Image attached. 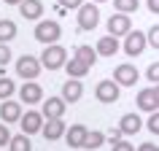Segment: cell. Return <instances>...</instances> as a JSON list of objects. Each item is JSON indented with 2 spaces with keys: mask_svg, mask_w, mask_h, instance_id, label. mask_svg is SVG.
Here are the masks:
<instances>
[{
  "mask_svg": "<svg viewBox=\"0 0 159 151\" xmlns=\"http://www.w3.org/2000/svg\"><path fill=\"white\" fill-rule=\"evenodd\" d=\"M59 38H62V27H59V22L41 19V22L35 25V41H38V43L49 46V43H57Z\"/></svg>",
  "mask_w": 159,
  "mask_h": 151,
  "instance_id": "1",
  "label": "cell"
},
{
  "mask_svg": "<svg viewBox=\"0 0 159 151\" xmlns=\"http://www.w3.org/2000/svg\"><path fill=\"white\" fill-rule=\"evenodd\" d=\"M43 70V62L41 57H33V54H25V57L16 59V76L25 78V81H35Z\"/></svg>",
  "mask_w": 159,
  "mask_h": 151,
  "instance_id": "2",
  "label": "cell"
},
{
  "mask_svg": "<svg viewBox=\"0 0 159 151\" xmlns=\"http://www.w3.org/2000/svg\"><path fill=\"white\" fill-rule=\"evenodd\" d=\"M41 62L43 67H49V70H59V67L67 65V51L65 46H57V43H49L41 54Z\"/></svg>",
  "mask_w": 159,
  "mask_h": 151,
  "instance_id": "3",
  "label": "cell"
},
{
  "mask_svg": "<svg viewBox=\"0 0 159 151\" xmlns=\"http://www.w3.org/2000/svg\"><path fill=\"white\" fill-rule=\"evenodd\" d=\"M119 94H121V84H119L116 78H102L100 84H97V89H94V97L100 103H105V105L116 103Z\"/></svg>",
  "mask_w": 159,
  "mask_h": 151,
  "instance_id": "4",
  "label": "cell"
},
{
  "mask_svg": "<svg viewBox=\"0 0 159 151\" xmlns=\"http://www.w3.org/2000/svg\"><path fill=\"white\" fill-rule=\"evenodd\" d=\"M97 25H100V8H97V3H84L78 8V30L89 33Z\"/></svg>",
  "mask_w": 159,
  "mask_h": 151,
  "instance_id": "5",
  "label": "cell"
},
{
  "mask_svg": "<svg viewBox=\"0 0 159 151\" xmlns=\"http://www.w3.org/2000/svg\"><path fill=\"white\" fill-rule=\"evenodd\" d=\"M146 46H148V35L140 33V30H129V33L124 35V43H121V49H124L129 57L143 54V51H146Z\"/></svg>",
  "mask_w": 159,
  "mask_h": 151,
  "instance_id": "6",
  "label": "cell"
},
{
  "mask_svg": "<svg viewBox=\"0 0 159 151\" xmlns=\"http://www.w3.org/2000/svg\"><path fill=\"white\" fill-rule=\"evenodd\" d=\"M19 100L25 103V105H38V103H43V86L35 84V81H25V84L19 86Z\"/></svg>",
  "mask_w": 159,
  "mask_h": 151,
  "instance_id": "7",
  "label": "cell"
},
{
  "mask_svg": "<svg viewBox=\"0 0 159 151\" xmlns=\"http://www.w3.org/2000/svg\"><path fill=\"white\" fill-rule=\"evenodd\" d=\"M132 30V19H129V14H111L108 19V33L111 35H116V38H124L127 33Z\"/></svg>",
  "mask_w": 159,
  "mask_h": 151,
  "instance_id": "8",
  "label": "cell"
},
{
  "mask_svg": "<svg viewBox=\"0 0 159 151\" xmlns=\"http://www.w3.org/2000/svg\"><path fill=\"white\" fill-rule=\"evenodd\" d=\"M43 111H27V113H22V132H27V135H35V132H41L43 130Z\"/></svg>",
  "mask_w": 159,
  "mask_h": 151,
  "instance_id": "9",
  "label": "cell"
},
{
  "mask_svg": "<svg viewBox=\"0 0 159 151\" xmlns=\"http://www.w3.org/2000/svg\"><path fill=\"white\" fill-rule=\"evenodd\" d=\"M65 132H67V127H65V121H62V116L46 119V121H43V130H41V135L46 140H59V138H65Z\"/></svg>",
  "mask_w": 159,
  "mask_h": 151,
  "instance_id": "10",
  "label": "cell"
},
{
  "mask_svg": "<svg viewBox=\"0 0 159 151\" xmlns=\"http://www.w3.org/2000/svg\"><path fill=\"white\" fill-rule=\"evenodd\" d=\"M62 97H65L70 105L81 100V97H84V84H81V78H70V76H67V81L62 84Z\"/></svg>",
  "mask_w": 159,
  "mask_h": 151,
  "instance_id": "11",
  "label": "cell"
},
{
  "mask_svg": "<svg viewBox=\"0 0 159 151\" xmlns=\"http://www.w3.org/2000/svg\"><path fill=\"white\" fill-rule=\"evenodd\" d=\"M86 135H89V130H86L84 124H70V127H67V132H65V140H67L70 149H84Z\"/></svg>",
  "mask_w": 159,
  "mask_h": 151,
  "instance_id": "12",
  "label": "cell"
},
{
  "mask_svg": "<svg viewBox=\"0 0 159 151\" xmlns=\"http://www.w3.org/2000/svg\"><path fill=\"white\" fill-rule=\"evenodd\" d=\"M65 108H67V100L59 94V97H49L43 100V116L46 119H57V116H65Z\"/></svg>",
  "mask_w": 159,
  "mask_h": 151,
  "instance_id": "13",
  "label": "cell"
},
{
  "mask_svg": "<svg viewBox=\"0 0 159 151\" xmlns=\"http://www.w3.org/2000/svg\"><path fill=\"white\" fill-rule=\"evenodd\" d=\"M113 78H116L121 86H135L138 78H140V73H138V67H132V65H119L116 70H113Z\"/></svg>",
  "mask_w": 159,
  "mask_h": 151,
  "instance_id": "14",
  "label": "cell"
},
{
  "mask_svg": "<svg viewBox=\"0 0 159 151\" xmlns=\"http://www.w3.org/2000/svg\"><path fill=\"white\" fill-rule=\"evenodd\" d=\"M19 14H22L25 19H30V22H41L43 3L41 0H22V3H19Z\"/></svg>",
  "mask_w": 159,
  "mask_h": 151,
  "instance_id": "15",
  "label": "cell"
},
{
  "mask_svg": "<svg viewBox=\"0 0 159 151\" xmlns=\"http://www.w3.org/2000/svg\"><path fill=\"white\" fill-rule=\"evenodd\" d=\"M0 119L6 124H14V121H22V105L14 100H3L0 103Z\"/></svg>",
  "mask_w": 159,
  "mask_h": 151,
  "instance_id": "16",
  "label": "cell"
},
{
  "mask_svg": "<svg viewBox=\"0 0 159 151\" xmlns=\"http://www.w3.org/2000/svg\"><path fill=\"white\" fill-rule=\"evenodd\" d=\"M94 49H97V54H100V57H113V54L121 49V43H119L116 35L108 33V35H102L100 41H97V46H94Z\"/></svg>",
  "mask_w": 159,
  "mask_h": 151,
  "instance_id": "17",
  "label": "cell"
},
{
  "mask_svg": "<svg viewBox=\"0 0 159 151\" xmlns=\"http://www.w3.org/2000/svg\"><path fill=\"white\" fill-rule=\"evenodd\" d=\"M138 108L146 111V113L159 111V105H157V89H154V86H151V89H140V92H138Z\"/></svg>",
  "mask_w": 159,
  "mask_h": 151,
  "instance_id": "18",
  "label": "cell"
},
{
  "mask_svg": "<svg viewBox=\"0 0 159 151\" xmlns=\"http://www.w3.org/2000/svg\"><path fill=\"white\" fill-rule=\"evenodd\" d=\"M119 127H121V132H124V135H138L143 130V119L138 116V113H124L121 121H119Z\"/></svg>",
  "mask_w": 159,
  "mask_h": 151,
  "instance_id": "19",
  "label": "cell"
},
{
  "mask_svg": "<svg viewBox=\"0 0 159 151\" xmlns=\"http://www.w3.org/2000/svg\"><path fill=\"white\" fill-rule=\"evenodd\" d=\"M97 49L94 46H75V59L78 62H84V65H89V67H94V62H97Z\"/></svg>",
  "mask_w": 159,
  "mask_h": 151,
  "instance_id": "20",
  "label": "cell"
},
{
  "mask_svg": "<svg viewBox=\"0 0 159 151\" xmlns=\"http://www.w3.org/2000/svg\"><path fill=\"white\" fill-rule=\"evenodd\" d=\"M8 151H33V143H30V135L27 132H19L11 138L8 143Z\"/></svg>",
  "mask_w": 159,
  "mask_h": 151,
  "instance_id": "21",
  "label": "cell"
},
{
  "mask_svg": "<svg viewBox=\"0 0 159 151\" xmlns=\"http://www.w3.org/2000/svg\"><path fill=\"white\" fill-rule=\"evenodd\" d=\"M65 70H67V76H70V78H84L86 73H89V70H92V67L89 65H84V62H78V59H70V62H67L65 65Z\"/></svg>",
  "mask_w": 159,
  "mask_h": 151,
  "instance_id": "22",
  "label": "cell"
},
{
  "mask_svg": "<svg viewBox=\"0 0 159 151\" xmlns=\"http://www.w3.org/2000/svg\"><path fill=\"white\" fill-rule=\"evenodd\" d=\"M16 38V25L11 19H0V43H8Z\"/></svg>",
  "mask_w": 159,
  "mask_h": 151,
  "instance_id": "23",
  "label": "cell"
},
{
  "mask_svg": "<svg viewBox=\"0 0 159 151\" xmlns=\"http://www.w3.org/2000/svg\"><path fill=\"white\" fill-rule=\"evenodd\" d=\"M113 8L119 14H135L140 8V0H113Z\"/></svg>",
  "mask_w": 159,
  "mask_h": 151,
  "instance_id": "24",
  "label": "cell"
},
{
  "mask_svg": "<svg viewBox=\"0 0 159 151\" xmlns=\"http://www.w3.org/2000/svg\"><path fill=\"white\" fill-rule=\"evenodd\" d=\"M16 92V84L8 76H0V100H11V94Z\"/></svg>",
  "mask_w": 159,
  "mask_h": 151,
  "instance_id": "25",
  "label": "cell"
},
{
  "mask_svg": "<svg viewBox=\"0 0 159 151\" xmlns=\"http://www.w3.org/2000/svg\"><path fill=\"white\" fill-rule=\"evenodd\" d=\"M102 143H105V132H89L86 135V143H84V149H89V151H94V149H100Z\"/></svg>",
  "mask_w": 159,
  "mask_h": 151,
  "instance_id": "26",
  "label": "cell"
},
{
  "mask_svg": "<svg viewBox=\"0 0 159 151\" xmlns=\"http://www.w3.org/2000/svg\"><path fill=\"white\" fill-rule=\"evenodd\" d=\"M11 138H14V135L8 132V124H6V121L0 119V146H8V143H11Z\"/></svg>",
  "mask_w": 159,
  "mask_h": 151,
  "instance_id": "27",
  "label": "cell"
},
{
  "mask_svg": "<svg viewBox=\"0 0 159 151\" xmlns=\"http://www.w3.org/2000/svg\"><path fill=\"white\" fill-rule=\"evenodd\" d=\"M146 127H148V132L159 135V111H154V113L148 116V121H146Z\"/></svg>",
  "mask_w": 159,
  "mask_h": 151,
  "instance_id": "28",
  "label": "cell"
},
{
  "mask_svg": "<svg viewBox=\"0 0 159 151\" xmlns=\"http://www.w3.org/2000/svg\"><path fill=\"white\" fill-rule=\"evenodd\" d=\"M146 76H148L151 84H159V62H151L148 70H146Z\"/></svg>",
  "mask_w": 159,
  "mask_h": 151,
  "instance_id": "29",
  "label": "cell"
},
{
  "mask_svg": "<svg viewBox=\"0 0 159 151\" xmlns=\"http://www.w3.org/2000/svg\"><path fill=\"white\" fill-rule=\"evenodd\" d=\"M8 62H11V46L0 43V67H6Z\"/></svg>",
  "mask_w": 159,
  "mask_h": 151,
  "instance_id": "30",
  "label": "cell"
},
{
  "mask_svg": "<svg viewBox=\"0 0 159 151\" xmlns=\"http://www.w3.org/2000/svg\"><path fill=\"white\" fill-rule=\"evenodd\" d=\"M146 35H148V46L159 49V25H154V27H151V30H148Z\"/></svg>",
  "mask_w": 159,
  "mask_h": 151,
  "instance_id": "31",
  "label": "cell"
},
{
  "mask_svg": "<svg viewBox=\"0 0 159 151\" xmlns=\"http://www.w3.org/2000/svg\"><path fill=\"white\" fill-rule=\"evenodd\" d=\"M59 3V8L62 11H70V8H81L84 6V0H57Z\"/></svg>",
  "mask_w": 159,
  "mask_h": 151,
  "instance_id": "32",
  "label": "cell"
},
{
  "mask_svg": "<svg viewBox=\"0 0 159 151\" xmlns=\"http://www.w3.org/2000/svg\"><path fill=\"white\" fill-rule=\"evenodd\" d=\"M111 151H135V146H132L129 140H119V143L111 146Z\"/></svg>",
  "mask_w": 159,
  "mask_h": 151,
  "instance_id": "33",
  "label": "cell"
},
{
  "mask_svg": "<svg viewBox=\"0 0 159 151\" xmlns=\"http://www.w3.org/2000/svg\"><path fill=\"white\" fill-rule=\"evenodd\" d=\"M121 135H124V132H121V127H116V130H111V135H108L111 146H113V143H119V140H121Z\"/></svg>",
  "mask_w": 159,
  "mask_h": 151,
  "instance_id": "34",
  "label": "cell"
},
{
  "mask_svg": "<svg viewBox=\"0 0 159 151\" xmlns=\"http://www.w3.org/2000/svg\"><path fill=\"white\" fill-rule=\"evenodd\" d=\"M138 151H159V146H157V143H140Z\"/></svg>",
  "mask_w": 159,
  "mask_h": 151,
  "instance_id": "35",
  "label": "cell"
},
{
  "mask_svg": "<svg viewBox=\"0 0 159 151\" xmlns=\"http://www.w3.org/2000/svg\"><path fill=\"white\" fill-rule=\"evenodd\" d=\"M148 3V11L151 14H159V0H146Z\"/></svg>",
  "mask_w": 159,
  "mask_h": 151,
  "instance_id": "36",
  "label": "cell"
},
{
  "mask_svg": "<svg viewBox=\"0 0 159 151\" xmlns=\"http://www.w3.org/2000/svg\"><path fill=\"white\" fill-rule=\"evenodd\" d=\"M3 3H6V6H19L22 0H3Z\"/></svg>",
  "mask_w": 159,
  "mask_h": 151,
  "instance_id": "37",
  "label": "cell"
},
{
  "mask_svg": "<svg viewBox=\"0 0 159 151\" xmlns=\"http://www.w3.org/2000/svg\"><path fill=\"white\" fill-rule=\"evenodd\" d=\"M154 89H157V105H159V84H154Z\"/></svg>",
  "mask_w": 159,
  "mask_h": 151,
  "instance_id": "38",
  "label": "cell"
},
{
  "mask_svg": "<svg viewBox=\"0 0 159 151\" xmlns=\"http://www.w3.org/2000/svg\"><path fill=\"white\" fill-rule=\"evenodd\" d=\"M92 3H105V0H92Z\"/></svg>",
  "mask_w": 159,
  "mask_h": 151,
  "instance_id": "39",
  "label": "cell"
}]
</instances>
